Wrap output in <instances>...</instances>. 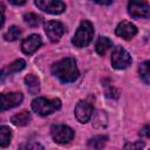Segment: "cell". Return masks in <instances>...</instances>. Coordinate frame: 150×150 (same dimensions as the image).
I'll return each mask as SVG.
<instances>
[{"instance_id": "obj_25", "label": "cell", "mask_w": 150, "mask_h": 150, "mask_svg": "<svg viewBox=\"0 0 150 150\" xmlns=\"http://www.w3.org/2000/svg\"><path fill=\"white\" fill-rule=\"evenodd\" d=\"M139 135H141V136H145V137H149V125H145V127H144V128L141 130Z\"/></svg>"}, {"instance_id": "obj_10", "label": "cell", "mask_w": 150, "mask_h": 150, "mask_svg": "<svg viewBox=\"0 0 150 150\" xmlns=\"http://www.w3.org/2000/svg\"><path fill=\"white\" fill-rule=\"evenodd\" d=\"M42 43V40H41V36L38 35V34H32L27 38H25L21 42V50L27 54V55H30L33 54L34 52H36Z\"/></svg>"}, {"instance_id": "obj_19", "label": "cell", "mask_w": 150, "mask_h": 150, "mask_svg": "<svg viewBox=\"0 0 150 150\" xmlns=\"http://www.w3.org/2000/svg\"><path fill=\"white\" fill-rule=\"evenodd\" d=\"M23 20L26 23H28L30 27H38L42 23V18L35 13H26L23 15Z\"/></svg>"}, {"instance_id": "obj_1", "label": "cell", "mask_w": 150, "mask_h": 150, "mask_svg": "<svg viewBox=\"0 0 150 150\" xmlns=\"http://www.w3.org/2000/svg\"><path fill=\"white\" fill-rule=\"evenodd\" d=\"M52 73L63 83L74 82L80 75L76 61L73 57H66L55 62L52 66Z\"/></svg>"}, {"instance_id": "obj_9", "label": "cell", "mask_w": 150, "mask_h": 150, "mask_svg": "<svg viewBox=\"0 0 150 150\" xmlns=\"http://www.w3.org/2000/svg\"><path fill=\"white\" fill-rule=\"evenodd\" d=\"M45 32L50 41L56 42L64 34L66 28L60 21H48L45 23Z\"/></svg>"}, {"instance_id": "obj_11", "label": "cell", "mask_w": 150, "mask_h": 150, "mask_svg": "<svg viewBox=\"0 0 150 150\" xmlns=\"http://www.w3.org/2000/svg\"><path fill=\"white\" fill-rule=\"evenodd\" d=\"M93 115V107L86 101H80L75 107V117L81 123H87Z\"/></svg>"}, {"instance_id": "obj_23", "label": "cell", "mask_w": 150, "mask_h": 150, "mask_svg": "<svg viewBox=\"0 0 150 150\" xmlns=\"http://www.w3.org/2000/svg\"><path fill=\"white\" fill-rule=\"evenodd\" d=\"M144 144L141 143V142H136V143H129V144H125L124 148H131V149H141L143 148Z\"/></svg>"}, {"instance_id": "obj_15", "label": "cell", "mask_w": 150, "mask_h": 150, "mask_svg": "<svg viewBox=\"0 0 150 150\" xmlns=\"http://www.w3.org/2000/svg\"><path fill=\"white\" fill-rule=\"evenodd\" d=\"M25 84L30 95H36L40 91V82L36 76L29 74L25 77Z\"/></svg>"}, {"instance_id": "obj_28", "label": "cell", "mask_w": 150, "mask_h": 150, "mask_svg": "<svg viewBox=\"0 0 150 150\" xmlns=\"http://www.w3.org/2000/svg\"><path fill=\"white\" fill-rule=\"evenodd\" d=\"M21 148H28V149H30V148H40V149H42V145H40V144H27V145H22Z\"/></svg>"}, {"instance_id": "obj_17", "label": "cell", "mask_w": 150, "mask_h": 150, "mask_svg": "<svg viewBox=\"0 0 150 150\" xmlns=\"http://www.w3.org/2000/svg\"><path fill=\"white\" fill-rule=\"evenodd\" d=\"M11 138H12V130L2 125L0 127V146H7L11 143Z\"/></svg>"}, {"instance_id": "obj_12", "label": "cell", "mask_w": 150, "mask_h": 150, "mask_svg": "<svg viewBox=\"0 0 150 150\" xmlns=\"http://www.w3.org/2000/svg\"><path fill=\"white\" fill-rule=\"evenodd\" d=\"M115 33L117 36L123 38L125 40H129L137 34V27L129 21H122L117 25Z\"/></svg>"}, {"instance_id": "obj_14", "label": "cell", "mask_w": 150, "mask_h": 150, "mask_svg": "<svg viewBox=\"0 0 150 150\" xmlns=\"http://www.w3.org/2000/svg\"><path fill=\"white\" fill-rule=\"evenodd\" d=\"M112 47V42L107 36H100L95 43V50L98 55H104Z\"/></svg>"}, {"instance_id": "obj_13", "label": "cell", "mask_w": 150, "mask_h": 150, "mask_svg": "<svg viewBox=\"0 0 150 150\" xmlns=\"http://www.w3.org/2000/svg\"><path fill=\"white\" fill-rule=\"evenodd\" d=\"M25 67H26V61L25 60H22V59L15 60L14 62H12L11 64L4 67L0 70V81H5L8 76H11L14 73H18V71L22 70Z\"/></svg>"}, {"instance_id": "obj_16", "label": "cell", "mask_w": 150, "mask_h": 150, "mask_svg": "<svg viewBox=\"0 0 150 150\" xmlns=\"http://www.w3.org/2000/svg\"><path fill=\"white\" fill-rule=\"evenodd\" d=\"M30 118H32L30 114H29L28 111L23 110V111H21V112H19V114L13 115V116H12V118H11V121H12V123H13L14 125L23 127V125H26V124H28V123H29Z\"/></svg>"}, {"instance_id": "obj_18", "label": "cell", "mask_w": 150, "mask_h": 150, "mask_svg": "<svg viewBox=\"0 0 150 150\" xmlns=\"http://www.w3.org/2000/svg\"><path fill=\"white\" fill-rule=\"evenodd\" d=\"M108 141V137L107 136H102V135H98V136H95L93 138H90L88 141V146L89 148H94V149H101L105 145Z\"/></svg>"}, {"instance_id": "obj_3", "label": "cell", "mask_w": 150, "mask_h": 150, "mask_svg": "<svg viewBox=\"0 0 150 150\" xmlns=\"http://www.w3.org/2000/svg\"><path fill=\"white\" fill-rule=\"evenodd\" d=\"M61 108V101L59 98H45V97H38L32 101V109L34 112L41 116H47L53 114L54 111L59 110Z\"/></svg>"}, {"instance_id": "obj_26", "label": "cell", "mask_w": 150, "mask_h": 150, "mask_svg": "<svg viewBox=\"0 0 150 150\" xmlns=\"http://www.w3.org/2000/svg\"><path fill=\"white\" fill-rule=\"evenodd\" d=\"M91 1L100 4V5H110V4H112L114 0H91Z\"/></svg>"}, {"instance_id": "obj_4", "label": "cell", "mask_w": 150, "mask_h": 150, "mask_svg": "<svg viewBox=\"0 0 150 150\" xmlns=\"http://www.w3.org/2000/svg\"><path fill=\"white\" fill-rule=\"evenodd\" d=\"M50 134L53 139L59 144L69 143L74 138V130L64 124H54L50 129Z\"/></svg>"}, {"instance_id": "obj_2", "label": "cell", "mask_w": 150, "mask_h": 150, "mask_svg": "<svg viewBox=\"0 0 150 150\" xmlns=\"http://www.w3.org/2000/svg\"><path fill=\"white\" fill-rule=\"evenodd\" d=\"M94 36V28L93 25L88 21V20H83L81 22V25L79 26V28L76 29L74 36H73V45L77 48H83L87 47Z\"/></svg>"}, {"instance_id": "obj_20", "label": "cell", "mask_w": 150, "mask_h": 150, "mask_svg": "<svg viewBox=\"0 0 150 150\" xmlns=\"http://www.w3.org/2000/svg\"><path fill=\"white\" fill-rule=\"evenodd\" d=\"M21 35V29L18 26H11L8 30L4 34V39L6 41H15Z\"/></svg>"}, {"instance_id": "obj_6", "label": "cell", "mask_w": 150, "mask_h": 150, "mask_svg": "<svg viewBox=\"0 0 150 150\" xmlns=\"http://www.w3.org/2000/svg\"><path fill=\"white\" fill-rule=\"evenodd\" d=\"M23 100V95L21 93H4L0 94V112L12 109L21 104Z\"/></svg>"}, {"instance_id": "obj_22", "label": "cell", "mask_w": 150, "mask_h": 150, "mask_svg": "<svg viewBox=\"0 0 150 150\" xmlns=\"http://www.w3.org/2000/svg\"><path fill=\"white\" fill-rule=\"evenodd\" d=\"M5 22V6L2 2H0V28L2 27Z\"/></svg>"}, {"instance_id": "obj_24", "label": "cell", "mask_w": 150, "mask_h": 150, "mask_svg": "<svg viewBox=\"0 0 150 150\" xmlns=\"http://www.w3.org/2000/svg\"><path fill=\"white\" fill-rule=\"evenodd\" d=\"M105 95L108 96V97H118V91L115 89V88H110L109 90H107V93H105Z\"/></svg>"}, {"instance_id": "obj_21", "label": "cell", "mask_w": 150, "mask_h": 150, "mask_svg": "<svg viewBox=\"0 0 150 150\" xmlns=\"http://www.w3.org/2000/svg\"><path fill=\"white\" fill-rule=\"evenodd\" d=\"M149 64H150V62H149V61H145V62H143V63L139 66V69H138V71H139V76H141V79L144 81L145 84H149V82H150Z\"/></svg>"}, {"instance_id": "obj_27", "label": "cell", "mask_w": 150, "mask_h": 150, "mask_svg": "<svg viewBox=\"0 0 150 150\" xmlns=\"http://www.w3.org/2000/svg\"><path fill=\"white\" fill-rule=\"evenodd\" d=\"M11 4H13V5H15V6H21V5H23V4H26V1L27 0H8Z\"/></svg>"}, {"instance_id": "obj_8", "label": "cell", "mask_w": 150, "mask_h": 150, "mask_svg": "<svg viewBox=\"0 0 150 150\" xmlns=\"http://www.w3.org/2000/svg\"><path fill=\"white\" fill-rule=\"evenodd\" d=\"M128 13L132 18H148L149 4L146 0H129Z\"/></svg>"}, {"instance_id": "obj_5", "label": "cell", "mask_w": 150, "mask_h": 150, "mask_svg": "<svg viewBox=\"0 0 150 150\" xmlns=\"http://www.w3.org/2000/svg\"><path fill=\"white\" fill-rule=\"evenodd\" d=\"M131 63L130 54L121 46L116 47L111 54V64L115 69H124Z\"/></svg>"}, {"instance_id": "obj_7", "label": "cell", "mask_w": 150, "mask_h": 150, "mask_svg": "<svg viewBox=\"0 0 150 150\" xmlns=\"http://www.w3.org/2000/svg\"><path fill=\"white\" fill-rule=\"evenodd\" d=\"M36 7L49 14H61L66 9V5L61 0H34Z\"/></svg>"}]
</instances>
